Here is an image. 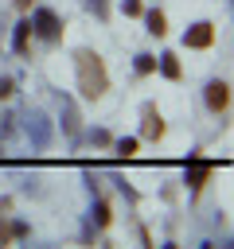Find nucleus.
Returning a JSON list of instances; mask_svg holds the SVG:
<instances>
[{
	"instance_id": "1",
	"label": "nucleus",
	"mask_w": 234,
	"mask_h": 249,
	"mask_svg": "<svg viewBox=\"0 0 234 249\" xmlns=\"http://www.w3.org/2000/svg\"><path fill=\"white\" fill-rule=\"evenodd\" d=\"M74 70H78V93L86 101H98L109 89V74H105V62H101L98 51H78L74 54Z\"/></svg>"
},
{
	"instance_id": "2",
	"label": "nucleus",
	"mask_w": 234,
	"mask_h": 249,
	"mask_svg": "<svg viewBox=\"0 0 234 249\" xmlns=\"http://www.w3.org/2000/svg\"><path fill=\"white\" fill-rule=\"evenodd\" d=\"M31 35H39L43 43H58V39H62V19H58L51 8H39L35 19H31Z\"/></svg>"
},
{
	"instance_id": "3",
	"label": "nucleus",
	"mask_w": 234,
	"mask_h": 249,
	"mask_svg": "<svg viewBox=\"0 0 234 249\" xmlns=\"http://www.w3.org/2000/svg\"><path fill=\"white\" fill-rule=\"evenodd\" d=\"M211 43H214V23H207V19L183 31V47H187V51H207Z\"/></svg>"
},
{
	"instance_id": "4",
	"label": "nucleus",
	"mask_w": 234,
	"mask_h": 249,
	"mask_svg": "<svg viewBox=\"0 0 234 249\" xmlns=\"http://www.w3.org/2000/svg\"><path fill=\"white\" fill-rule=\"evenodd\" d=\"M140 117H144V121H140V136H144V140H160V136H164V117L156 113V105H144Z\"/></svg>"
},
{
	"instance_id": "5",
	"label": "nucleus",
	"mask_w": 234,
	"mask_h": 249,
	"mask_svg": "<svg viewBox=\"0 0 234 249\" xmlns=\"http://www.w3.org/2000/svg\"><path fill=\"white\" fill-rule=\"evenodd\" d=\"M226 105H230V86L226 82H211L207 86V109L211 113H226Z\"/></svg>"
},
{
	"instance_id": "6",
	"label": "nucleus",
	"mask_w": 234,
	"mask_h": 249,
	"mask_svg": "<svg viewBox=\"0 0 234 249\" xmlns=\"http://www.w3.org/2000/svg\"><path fill=\"white\" fill-rule=\"evenodd\" d=\"M211 171H214V167H211L207 160H187V171H183V179H187V187H191V191H199V187L211 179Z\"/></svg>"
},
{
	"instance_id": "7",
	"label": "nucleus",
	"mask_w": 234,
	"mask_h": 249,
	"mask_svg": "<svg viewBox=\"0 0 234 249\" xmlns=\"http://www.w3.org/2000/svg\"><path fill=\"white\" fill-rule=\"evenodd\" d=\"M12 47H16V54H27V51H31V19H20V23H16Z\"/></svg>"
},
{
	"instance_id": "8",
	"label": "nucleus",
	"mask_w": 234,
	"mask_h": 249,
	"mask_svg": "<svg viewBox=\"0 0 234 249\" xmlns=\"http://www.w3.org/2000/svg\"><path fill=\"white\" fill-rule=\"evenodd\" d=\"M27 233H31L27 222H8V226L0 222V245H8V241H16V237H27Z\"/></svg>"
},
{
	"instance_id": "9",
	"label": "nucleus",
	"mask_w": 234,
	"mask_h": 249,
	"mask_svg": "<svg viewBox=\"0 0 234 249\" xmlns=\"http://www.w3.org/2000/svg\"><path fill=\"white\" fill-rule=\"evenodd\" d=\"M160 70H164V78H172V82H179V78H183V66H179V58H176L172 51H164V54H160Z\"/></svg>"
},
{
	"instance_id": "10",
	"label": "nucleus",
	"mask_w": 234,
	"mask_h": 249,
	"mask_svg": "<svg viewBox=\"0 0 234 249\" xmlns=\"http://www.w3.org/2000/svg\"><path fill=\"white\" fill-rule=\"evenodd\" d=\"M140 16H144V23H148V31H152L156 39H160V35H168V19H164V12H156V8H152V12H140Z\"/></svg>"
},
{
	"instance_id": "11",
	"label": "nucleus",
	"mask_w": 234,
	"mask_h": 249,
	"mask_svg": "<svg viewBox=\"0 0 234 249\" xmlns=\"http://www.w3.org/2000/svg\"><path fill=\"white\" fill-rule=\"evenodd\" d=\"M31 132H35V144H39V148H43V144L51 140V128H47V121H43V117H35V124H31Z\"/></svg>"
},
{
	"instance_id": "12",
	"label": "nucleus",
	"mask_w": 234,
	"mask_h": 249,
	"mask_svg": "<svg viewBox=\"0 0 234 249\" xmlns=\"http://www.w3.org/2000/svg\"><path fill=\"white\" fill-rule=\"evenodd\" d=\"M117 156L133 160V156H136V136H125V140H117Z\"/></svg>"
},
{
	"instance_id": "13",
	"label": "nucleus",
	"mask_w": 234,
	"mask_h": 249,
	"mask_svg": "<svg viewBox=\"0 0 234 249\" xmlns=\"http://www.w3.org/2000/svg\"><path fill=\"white\" fill-rule=\"evenodd\" d=\"M152 70H156V58H152V54H136V74L144 78V74H152Z\"/></svg>"
},
{
	"instance_id": "14",
	"label": "nucleus",
	"mask_w": 234,
	"mask_h": 249,
	"mask_svg": "<svg viewBox=\"0 0 234 249\" xmlns=\"http://www.w3.org/2000/svg\"><path fill=\"white\" fill-rule=\"evenodd\" d=\"M62 109H66V132H70V136H78V113H74V105H70V101H62Z\"/></svg>"
},
{
	"instance_id": "15",
	"label": "nucleus",
	"mask_w": 234,
	"mask_h": 249,
	"mask_svg": "<svg viewBox=\"0 0 234 249\" xmlns=\"http://www.w3.org/2000/svg\"><path fill=\"white\" fill-rule=\"evenodd\" d=\"M109 218H113V214H109V202L101 198V202H98V226H109Z\"/></svg>"
},
{
	"instance_id": "16",
	"label": "nucleus",
	"mask_w": 234,
	"mask_h": 249,
	"mask_svg": "<svg viewBox=\"0 0 234 249\" xmlns=\"http://www.w3.org/2000/svg\"><path fill=\"white\" fill-rule=\"evenodd\" d=\"M121 8H125V16H140V12H144L140 0H121Z\"/></svg>"
},
{
	"instance_id": "17",
	"label": "nucleus",
	"mask_w": 234,
	"mask_h": 249,
	"mask_svg": "<svg viewBox=\"0 0 234 249\" xmlns=\"http://www.w3.org/2000/svg\"><path fill=\"white\" fill-rule=\"evenodd\" d=\"M90 140H94L98 148H105V144H109V132H105V128H94V132H90Z\"/></svg>"
},
{
	"instance_id": "18",
	"label": "nucleus",
	"mask_w": 234,
	"mask_h": 249,
	"mask_svg": "<svg viewBox=\"0 0 234 249\" xmlns=\"http://www.w3.org/2000/svg\"><path fill=\"white\" fill-rule=\"evenodd\" d=\"M12 93H16V82H12V78H0V101L12 97Z\"/></svg>"
},
{
	"instance_id": "19",
	"label": "nucleus",
	"mask_w": 234,
	"mask_h": 249,
	"mask_svg": "<svg viewBox=\"0 0 234 249\" xmlns=\"http://www.w3.org/2000/svg\"><path fill=\"white\" fill-rule=\"evenodd\" d=\"M82 4H86L94 16H105V0H82Z\"/></svg>"
},
{
	"instance_id": "20",
	"label": "nucleus",
	"mask_w": 234,
	"mask_h": 249,
	"mask_svg": "<svg viewBox=\"0 0 234 249\" xmlns=\"http://www.w3.org/2000/svg\"><path fill=\"white\" fill-rule=\"evenodd\" d=\"M12 4H16L20 12H27V8H31V0H12Z\"/></svg>"
}]
</instances>
